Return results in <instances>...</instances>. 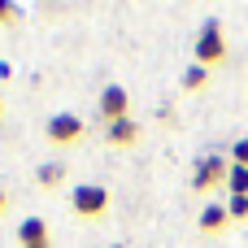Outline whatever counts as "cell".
<instances>
[{"instance_id": "7", "label": "cell", "mask_w": 248, "mask_h": 248, "mask_svg": "<svg viewBox=\"0 0 248 248\" xmlns=\"http://www.w3.org/2000/svg\"><path fill=\"white\" fill-rule=\"evenodd\" d=\"M109 140H113V144H135V140H140V126H135L131 118H122V122H109Z\"/></svg>"}, {"instance_id": "9", "label": "cell", "mask_w": 248, "mask_h": 248, "mask_svg": "<svg viewBox=\"0 0 248 248\" xmlns=\"http://www.w3.org/2000/svg\"><path fill=\"white\" fill-rule=\"evenodd\" d=\"M227 187H231V196H248V170H244V166H231Z\"/></svg>"}, {"instance_id": "5", "label": "cell", "mask_w": 248, "mask_h": 248, "mask_svg": "<svg viewBox=\"0 0 248 248\" xmlns=\"http://www.w3.org/2000/svg\"><path fill=\"white\" fill-rule=\"evenodd\" d=\"M126 105H131V96H126L122 87H105V92H100V118H105V122H122V118H126Z\"/></svg>"}, {"instance_id": "3", "label": "cell", "mask_w": 248, "mask_h": 248, "mask_svg": "<svg viewBox=\"0 0 248 248\" xmlns=\"http://www.w3.org/2000/svg\"><path fill=\"white\" fill-rule=\"evenodd\" d=\"M227 174H231V166H227L222 157H201V161H196V174H192V187H196V192H209V187H218Z\"/></svg>"}, {"instance_id": "8", "label": "cell", "mask_w": 248, "mask_h": 248, "mask_svg": "<svg viewBox=\"0 0 248 248\" xmlns=\"http://www.w3.org/2000/svg\"><path fill=\"white\" fill-rule=\"evenodd\" d=\"M227 218H231V214H227L222 205H205V214H201V231H222Z\"/></svg>"}, {"instance_id": "10", "label": "cell", "mask_w": 248, "mask_h": 248, "mask_svg": "<svg viewBox=\"0 0 248 248\" xmlns=\"http://www.w3.org/2000/svg\"><path fill=\"white\" fill-rule=\"evenodd\" d=\"M183 87H192V92H196V87H205V65H192V70L183 74Z\"/></svg>"}, {"instance_id": "2", "label": "cell", "mask_w": 248, "mask_h": 248, "mask_svg": "<svg viewBox=\"0 0 248 248\" xmlns=\"http://www.w3.org/2000/svg\"><path fill=\"white\" fill-rule=\"evenodd\" d=\"M70 201H74V214H78V218H100V214L109 209V192H105V187H96V183L74 187V192H70Z\"/></svg>"}, {"instance_id": "1", "label": "cell", "mask_w": 248, "mask_h": 248, "mask_svg": "<svg viewBox=\"0 0 248 248\" xmlns=\"http://www.w3.org/2000/svg\"><path fill=\"white\" fill-rule=\"evenodd\" d=\"M227 57V39H222V26L218 22H205L201 26V35H196V65H218Z\"/></svg>"}, {"instance_id": "13", "label": "cell", "mask_w": 248, "mask_h": 248, "mask_svg": "<svg viewBox=\"0 0 248 248\" xmlns=\"http://www.w3.org/2000/svg\"><path fill=\"white\" fill-rule=\"evenodd\" d=\"M231 157H235V166H244V170H248V135H244V140H235Z\"/></svg>"}, {"instance_id": "11", "label": "cell", "mask_w": 248, "mask_h": 248, "mask_svg": "<svg viewBox=\"0 0 248 248\" xmlns=\"http://www.w3.org/2000/svg\"><path fill=\"white\" fill-rule=\"evenodd\" d=\"M39 183H44V187L61 183V166H39Z\"/></svg>"}, {"instance_id": "4", "label": "cell", "mask_w": 248, "mask_h": 248, "mask_svg": "<svg viewBox=\"0 0 248 248\" xmlns=\"http://www.w3.org/2000/svg\"><path fill=\"white\" fill-rule=\"evenodd\" d=\"M78 135H83V118H74V113H57L48 122V140L52 144H74Z\"/></svg>"}, {"instance_id": "16", "label": "cell", "mask_w": 248, "mask_h": 248, "mask_svg": "<svg viewBox=\"0 0 248 248\" xmlns=\"http://www.w3.org/2000/svg\"><path fill=\"white\" fill-rule=\"evenodd\" d=\"M109 248H122V244H109Z\"/></svg>"}, {"instance_id": "14", "label": "cell", "mask_w": 248, "mask_h": 248, "mask_svg": "<svg viewBox=\"0 0 248 248\" xmlns=\"http://www.w3.org/2000/svg\"><path fill=\"white\" fill-rule=\"evenodd\" d=\"M0 22H13V4L9 0H0Z\"/></svg>"}, {"instance_id": "6", "label": "cell", "mask_w": 248, "mask_h": 248, "mask_svg": "<svg viewBox=\"0 0 248 248\" xmlns=\"http://www.w3.org/2000/svg\"><path fill=\"white\" fill-rule=\"evenodd\" d=\"M17 244L22 248H48V227H44V218H26V222L17 227Z\"/></svg>"}, {"instance_id": "15", "label": "cell", "mask_w": 248, "mask_h": 248, "mask_svg": "<svg viewBox=\"0 0 248 248\" xmlns=\"http://www.w3.org/2000/svg\"><path fill=\"white\" fill-rule=\"evenodd\" d=\"M0 214H4V192H0Z\"/></svg>"}, {"instance_id": "12", "label": "cell", "mask_w": 248, "mask_h": 248, "mask_svg": "<svg viewBox=\"0 0 248 248\" xmlns=\"http://www.w3.org/2000/svg\"><path fill=\"white\" fill-rule=\"evenodd\" d=\"M227 214H231V218H248V196H231Z\"/></svg>"}]
</instances>
